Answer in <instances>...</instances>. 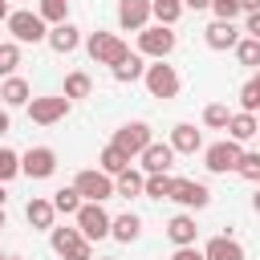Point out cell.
Here are the masks:
<instances>
[{
	"instance_id": "obj_1",
	"label": "cell",
	"mask_w": 260,
	"mask_h": 260,
	"mask_svg": "<svg viewBox=\"0 0 260 260\" xmlns=\"http://www.w3.org/2000/svg\"><path fill=\"white\" fill-rule=\"evenodd\" d=\"M85 49H89V57H93L98 65H110V69L130 57V45H126L122 37H114V32H93Z\"/></svg>"
},
{
	"instance_id": "obj_2",
	"label": "cell",
	"mask_w": 260,
	"mask_h": 260,
	"mask_svg": "<svg viewBox=\"0 0 260 260\" xmlns=\"http://www.w3.org/2000/svg\"><path fill=\"white\" fill-rule=\"evenodd\" d=\"M49 244H53V252L65 256V260H89V256H93V252H89V240H85L77 228H53V232H49Z\"/></svg>"
},
{
	"instance_id": "obj_3",
	"label": "cell",
	"mask_w": 260,
	"mask_h": 260,
	"mask_svg": "<svg viewBox=\"0 0 260 260\" xmlns=\"http://www.w3.org/2000/svg\"><path fill=\"white\" fill-rule=\"evenodd\" d=\"M8 32H12V41H20V45L49 41V28H45L41 12H12V16H8Z\"/></svg>"
},
{
	"instance_id": "obj_4",
	"label": "cell",
	"mask_w": 260,
	"mask_h": 260,
	"mask_svg": "<svg viewBox=\"0 0 260 260\" xmlns=\"http://www.w3.org/2000/svg\"><path fill=\"white\" fill-rule=\"evenodd\" d=\"M73 219H77V232H81L85 240H106L110 228H114V219L106 215L102 203H81V211H77Z\"/></svg>"
},
{
	"instance_id": "obj_5",
	"label": "cell",
	"mask_w": 260,
	"mask_h": 260,
	"mask_svg": "<svg viewBox=\"0 0 260 260\" xmlns=\"http://www.w3.org/2000/svg\"><path fill=\"white\" fill-rule=\"evenodd\" d=\"M240 158H244L240 142H236V138H228V142H215V146H207V154H203V167H207L211 175H228V171H236V167H240Z\"/></svg>"
},
{
	"instance_id": "obj_6",
	"label": "cell",
	"mask_w": 260,
	"mask_h": 260,
	"mask_svg": "<svg viewBox=\"0 0 260 260\" xmlns=\"http://www.w3.org/2000/svg\"><path fill=\"white\" fill-rule=\"evenodd\" d=\"M171 49H175V32H171L167 24H154V28H142V32H138V53H142V57L162 61Z\"/></svg>"
},
{
	"instance_id": "obj_7",
	"label": "cell",
	"mask_w": 260,
	"mask_h": 260,
	"mask_svg": "<svg viewBox=\"0 0 260 260\" xmlns=\"http://www.w3.org/2000/svg\"><path fill=\"white\" fill-rule=\"evenodd\" d=\"M73 187H77V195H81L85 203H102V199L114 195V183H110L106 171H81V175L73 179Z\"/></svg>"
},
{
	"instance_id": "obj_8",
	"label": "cell",
	"mask_w": 260,
	"mask_h": 260,
	"mask_svg": "<svg viewBox=\"0 0 260 260\" xmlns=\"http://www.w3.org/2000/svg\"><path fill=\"white\" fill-rule=\"evenodd\" d=\"M142 81H146L150 98H162V102H167V98L179 93V73H175L171 65H162V61H158V65H146V77H142Z\"/></svg>"
},
{
	"instance_id": "obj_9",
	"label": "cell",
	"mask_w": 260,
	"mask_h": 260,
	"mask_svg": "<svg viewBox=\"0 0 260 260\" xmlns=\"http://www.w3.org/2000/svg\"><path fill=\"white\" fill-rule=\"evenodd\" d=\"M150 142H154V138H150V126H146V122H126V126L114 134V146H118L122 154H130V158L142 154Z\"/></svg>"
},
{
	"instance_id": "obj_10",
	"label": "cell",
	"mask_w": 260,
	"mask_h": 260,
	"mask_svg": "<svg viewBox=\"0 0 260 260\" xmlns=\"http://www.w3.org/2000/svg\"><path fill=\"white\" fill-rule=\"evenodd\" d=\"M69 114V98L61 93V98H32L28 102V118L37 122V126H53V122H61Z\"/></svg>"
},
{
	"instance_id": "obj_11",
	"label": "cell",
	"mask_w": 260,
	"mask_h": 260,
	"mask_svg": "<svg viewBox=\"0 0 260 260\" xmlns=\"http://www.w3.org/2000/svg\"><path fill=\"white\" fill-rule=\"evenodd\" d=\"M57 171V154L49 150V146H32V150H24V158H20V175H28V179H49Z\"/></svg>"
},
{
	"instance_id": "obj_12",
	"label": "cell",
	"mask_w": 260,
	"mask_h": 260,
	"mask_svg": "<svg viewBox=\"0 0 260 260\" xmlns=\"http://www.w3.org/2000/svg\"><path fill=\"white\" fill-rule=\"evenodd\" d=\"M150 12H154V0H122L118 4V24L126 32H142L146 20H150Z\"/></svg>"
},
{
	"instance_id": "obj_13",
	"label": "cell",
	"mask_w": 260,
	"mask_h": 260,
	"mask_svg": "<svg viewBox=\"0 0 260 260\" xmlns=\"http://www.w3.org/2000/svg\"><path fill=\"white\" fill-rule=\"evenodd\" d=\"M203 41H207V49L223 53V49H236V45H240V32H236V24H228V20H211V24L203 28Z\"/></svg>"
},
{
	"instance_id": "obj_14",
	"label": "cell",
	"mask_w": 260,
	"mask_h": 260,
	"mask_svg": "<svg viewBox=\"0 0 260 260\" xmlns=\"http://www.w3.org/2000/svg\"><path fill=\"white\" fill-rule=\"evenodd\" d=\"M175 162V146L171 142H150L142 150V171L146 175H167V167Z\"/></svg>"
},
{
	"instance_id": "obj_15",
	"label": "cell",
	"mask_w": 260,
	"mask_h": 260,
	"mask_svg": "<svg viewBox=\"0 0 260 260\" xmlns=\"http://www.w3.org/2000/svg\"><path fill=\"white\" fill-rule=\"evenodd\" d=\"M171 199H175V203H183V207H207L211 191H207L203 183H195V179H175V191H171Z\"/></svg>"
},
{
	"instance_id": "obj_16",
	"label": "cell",
	"mask_w": 260,
	"mask_h": 260,
	"mask_svg": "<svg viewBox=\"0 0 260 260\" xmlns=\"http://www.w3.org/2000/svg\"><path fill=\"white\" fill-rule=\"evenodd\" d=\"M77 45H81V32H77V28L69 24V20H65V24H53V28H49V49H53V53H73Z\"/></svg>"
},
{
	"instance_id": "obj_17",
	"label": "cell",
	"mask_w": 260,
	"mask_h": 260,
	"mask_svg": "<svg viewBox=\"0 0 260 260\" xmlns=\"http://www.w3.org/2000/svg\"><path fill=\"white\" fill-rule=\"evenodd\" d=\"M171 146H175V154H195V150L203 146V138H199V130H195L191 122H179V126L171 130Z\"/></svg>"
},
{
	"instance_id": "obj_18",
	"label": "cell",
	"mask_w": 260,
	"mask_h": 260,
	"mask_svg": "<svg viewBox=\"0 0 260 260\" xmlns=\"http://www.w3.org/2000/svg\"><path fill=\"white\" fill-rule=\"evenodd\" d=\"M53 215H57V207H53V199H28V207H24V219L32 223V228H49L53 232Z\"/></svg>"
},
{
	"instance_id": "obj_19",
	"label": "cell",
	"mask_w": 260,
	"mask_h": 260,
	"mask_svg": "<svg viewBox=\"0 0 260 260\" xmlns=\"http://www.w3.org/2000/svg\"><path fill=\"white\" fill-rule=\"evenodd\" d=\"M195 232H199V228H195L191 215H175V219L167 223V236H171L175 248H191V244H195Z\"/></svg>"
},
{
	"instance_id": "obj_20",
	"label": "cell",
	"mask_w": 260,
	"mask_h": 260,
	"mask_svg": "<svg viewBox=\"0 0 260 260\" xmlns=\"http://www.w3.org/2000/svg\"><path fill=\"white\" fill-rule=\"evenodd\" d=\"M203 256L207 260H244V248L236 240H228V236H215V240H207Z\"/></svg>"
},
{
	"instance_id": "obj_21",
	"label": "cell",
	"mask_w": 260,
	"mask_h": 260,
	"mask_svg": "<svg viewBox=\"0 0 260 260\" xmlns=\"http://www.w3.org/2000/svg\"><path fill=\"white\" fill-rule=\"evenodd\" d=\"M114 81H138V77H146V65H142V53H130L126 61H118L114 69Z\"/></svg>"
},
{
	"instance_id": "obj_22",
	"label": "cell",
	"mask_w": 260,
	"mask_h": 260,
	"mask_svg": "<svg viewBox=\"0 0 260 260\" xmlns=\"http://www.w3.org/2000/svg\"><path fill=\"white\" fill-rule=\"evenodd\" d=\"M228 130H232V138L236 142H248L252 134H260V122H256V114H232V122H228Z\"/></svg>"
},
{
	"instance_id": "obj_23",
	"label": "cell",
	"mask_w": 260,
	"mask_h": 260,
	"mask_svg": "<svg viewBox=\"0 0 260 260\" xmlns=\"http://www.w3.org/2000/svg\"><path fill=\"white\" fill-rule=\"evenodd\" d=\"M138 232H142V219H138L134 211H126V215H118V219H114V228H110V236H114V240H122V244H130V240H138Z\"/></svg>"
},
{
	"instance_id": "obj_24",
	"label": "cell",
	"mask_w": 260,
	"mask_h": 260,
	"mask_svg": "<svg viewBox=\"0 0 260 260\" xmlns=\"http://www.w3.org/2000/svg\"><path fill=\"white\" fill-rule=\"evenodd\" d=\"M0 98H4V106H24L28 102V81L24 77H4Z\"/></svg>"
},
{
	"instance_id": "obj_25",
	"label": "cell",
	"mask_w": 260,
	"mask_h": 260,
	"mask_svg": "<svg viewBox=\"0 0 260 260\" xmlns=\"http://www.w3.org/2000/svg\"><path fill=\"white\" fill-rule=\"evenodd\" d=\"M98 162H102V171H106V175H122V171H130V154H122L114 142L98 154Z\"/></svg>"
},
{
	"instance_id": "obj_26",
	"label": "cell",
	"mask_w": 260,
	"mask_h": 260,
	"mask_svg": "<svg viewBox=\"0 0 260 260\" xmlns=\"http://www.w3.org/2000/svg\"><path fill=\"white\" fill-rule=\"evenodd\" d=\"M171 191H175L171 175H146V187H142L146 199H171Z\"/></svg>"
},
{
	"instance_id": "obj_27",
	"label": "cell",
	"mask_w": 260,
	"mask_h": 260,
	"mask_svg": "<svg viewBox=\"0 0 260 260\" xmlns=\"http://www.w3.org/2000/svg\"><path fill=\"white\" fill-rule=\"evenodd\" d=\"M81 203H85V199L77 195V187H61V191L53 195V207H57L61 215H77V211H81Z\"/></svg>"
},
{
	"instance_id": "obj_28",
	"label": "cell",
	"mask_w": 260,
	"mask_h": 260,
	"mask_svg": "<svg viewBox=\"0 0 260 260\" xmlns=\"http://www.w3.org/2000/svg\"><path fill=\"white\" fill-rule=\"evenodd\" d=\"M142 187H146V179H142L138 171H122L118 183H114V195H126V199H130V195H142Z\"/></svg>"
},
{
	"instance_id": "obj_29",
	"label": "cell",
	"mask_w": 260,
	"mask_h": 260,
	"mask_svg": "<svg viewBox=\"0 0 260 260\" xmlns=\"http://www.w3.org/2000/svg\"><path fill=\"white\" fill-rule=\"evenodd\" d=\"M236 61H240V65H252V69H260V41H256V37H244V41L236 45Z\"/></svg>"
},
{
	"instance_id": "obj_30",
	"label": "cell",
	"mask_w": 260,
	"mask_h": 260,
	"mask_svg": "<svg viewBox=\"0 0 260 260\" xmlns=\"http://www.w3.org/2000/svg\"><path fill=\"white\" fill-rule=\"evenodd\" d=\"M16 65H20L16 41H4V45H0V77H16Z\"/></svg>"
},
{
	"instance_id": "obj_31",
	"label": "cell",
	"mask_w": 260,
	"mask_h": 260,
	"mask_svg": "<svg viewBox=\"0 0 260 260\" xmlns=\"http://www.w3.org/2000/svg\"><path fill=\"white\" fill-rule=\"evenodd\" d=\"M154 16H158V24H175L179 16H183V0H154Z\"/></svg>"
},
{
	"instance_id": "obj_32",
	"label": "cell",
	"mask_w": 260,
	"mask_h": 260,
	"mask_svg": "<svg viewBox=\"0 0 260 260\" xmlns=\"http://www.w3.org/2000/svg\"><path fill=\"white\" fill-rule=\"evenodd\" d=\"M89 89H93L89 73H69V77H65V98H69V102H73V98H89Z\"/></svg>"
},
{
	"instance_id": "obj_33",
	"label": "cell",
	"mask_w": 260,
	"mask_h": 260,
	"mask_svg": "<svg viewBox=\"0 0 260 260\" xmlns=\"http://www.w3.org/2000/svg\"><path fill=\"white\" fill-rule=\"evenodd\" d=\"M203 122H207L211 130H228V122H232V114H228V106H219V102H211V106L203 110Z\"/></svg>"
},
{
	"instance_id": "obj_34",
	"label": "cell",
	"mask_w": 260,
	"mask_h": 260,
	"mask_svg": "<svg viewBox=\"0 0 260 260\" xmlns=\"http://www.w3.org/2000/svg\"><path fill=\"white\" fill-rule=\"evenodd\" d=\"M65 12H69V0H41V20L65 24Z\"/></svg>"
},
{
	"instance_id": "obj_35",
	"label": "cell",
	"mask_w": 260,
	"mask_h": 260,
	"mask_svg": "<svg viewBox=\"0 0 260 260\" xmlns=\"http://www.w3.org/2000/svg\"><path fill=\"white\" fill-rule=\"evenodd\" d=\"M16 175H20V154L0 146V183H8V179H16Z\"/></svg>"
},
{
	"instance_id": "obj_36",
	"label": "cell",
	"mask_w": 260,
	"mask_h": 260,
	"mask_svg": "<svg viewBox=\"0 0 260 260\" xmlns=\"http://www.w3.org/2000/svg\"><path fill=\"white\" fill-rule=\"evenodd\" d=\"M211 12H215V20H228L232 24L244 8H240V0H211Z\"/></svg>"
},
{
	"instance_id": "obj_37",
	"label": "cell",
	"mask_w": 260,
	"mask_h": 260,
	"mask_svg": "<svg viewBox=\"0 0 260 260\" xmlns=\"http://www.w3.org/2000/svg\"><path fill=\"white\" fill-rule=\"evenodd\" d=\"M240 106H244V114L260 110V89H256L252 81H244V89H240Z\"/></svg>"
},
{
	"instance_id": "obj_38",
	"label": "cell",
	"mask_w": 260,
	"mask_h": 260,
	"mask_svg": "<svg viewBox=\"0 0 260 260\" xmlns=\"http://www.w3.org/2000/svg\"><path fill=\"white\" fill-rule=\"evenodd\" d=\"M236 171H240L244 179H256V183H260V154H244Z\"/></svg>"
},
{
	"instance_id": "obj_39",
	"label": "cell",
	"mask_w": 260,
	"mask_h": 260,
	"mask_svg": "<svg viewBox=\"0 0 260 260\" xmlns=\"http://www.w3.org/2000/svg\"><path fill=\"white\" fill-rule=\"evenodd\" d=\"M171 260H207V256H203V252H195V244H191V248H175V256H171Z\"/></svg>"
},
{
	"instance_id": "obj_40",
	"label": "cell",
	"mask_w": 260,
	"mask_h": 260,
	"mask_svg": "<svg viewBox=\"0 0 260 260\" xmlns=\"http://www.w3.org/2000/svg\"><path fill=\"white\" fill-rule=\"evenodd\" d=\"M248 37L260 41V12H248Z\"/></svg>"
},
{
	"instance_id": "obj_41",
	"label": "cell",
	"mask_w": 260,
	"mask_h": 260,
	"mask_svg": "<svg viewBox=\"0 0 260 260\" xmlns=\"http://www.w3.org/2000/svg\"><path fill=\"white\" fill-rule=\"evenodd\" d=\"M183 8H195L199 12V8H211V0H183Z\"/></svg>"
},
{
	"instance_id": "obj_42",
	"label": "cell",
	"mask_w": 260,
	"mask_h": 260,
	"mask_svg": "<svg viewBox=\"0 0 260 260\" xmlns=\"http://www.w3.org/2000/svg\"><path fill=\"white\" fill-rule=\"evenodd\" d=\"M240 8L244 12H260V0H240Z\"/></svg>"
},
{
	"instance_id": "obj_43",
	"label": "cell",
	"mask_w": 260,
	"mask_h": 260,
	"mask_svg": "<svg viewBox=\"0 0 260 260\" xmlns=\"http://www.w3.org/2000/svg\"><path fill=\"white\" fill-rule=\"evenodd\" d=\"M4 130H8V114L0 110V134H4Z\"/></svg>"
},
{
	"instance_id": "obj_44",
	"label": "cell",
	"mask_w": 260,
	"mask_h": 260,
	"mask_svg": "<svg viewBox=\"0 0 260 260\" xmlns=\"http://www.w3.org/2000/svg\"><path fill=\"white\" fill-rule=\"evenodd\" d=\"M8 16H12V12H8V4L0 0V20H8Z\"/></svg>"
},
{
	"instance_id": "obj_45",
	"label": "cell",
	"mask_w": 260,
	"mask_h": 260,
	"mask_svg": "<svg viewBox=\"0 0 260 260\" xmlns=\"http://www.w3.org/2000/svg\"><path fill=\"white\" fill-rule=\"evenodd\" d=\"M252 207H256V215H260V187H256V195H252Z\"/></svg>"
},
{
	"instance_id": "obj_46",
	"label": "cell",
	"mask_w": 260,
	"mask_h": 260,
	"mask_svg": "<svg viewBox=\"0 0 260 260\" xmlns=\"http://www.w3.org/2000/svg\"><path fill=\"white\" fill-rule=\"evenodd\" d=\"M252 85H256V89H260V73H256V77H252Z\"/></svg>"
},
{
	"instance_id": "obj_47",
	"label": "cell",
	"mask_w": 260,
	"mask_h": 260,
	"mask_svg": "<svg viewBox=\"0 0 260 260\" xmlns=\"http://www.w3.org/2000/svg\"><path fill=\"white\" fill-rule=\"evenodd\" d=\"M0 207H4V183H0Z\"/></svg>"
},
{
	"instance_id": "obj_48",
	"label": "cell",
	"mask_w": 260,
	"mask_h": 260,
	"mask_svg": "<svg viewBox=\"0 0 260 260\" xmlns=\"http://www.w3.org/2000/svg\"><path fill=\"white\" fill-rule=\"evenodd\" d=\"M0 228H4V207H0Z\"/></svg>"
},
{
	"instance_id": "obj_49",
	"label": "cell",
	"mask_w": 260,
	"mask_h": 260,
	"mask_svg": "<svg viewBox=\"0 0 260 260\" xmlns=\"http://www.w3.org/2000/svg\"><path fill=\"white\" fill-rule=\"evenodd\" d=\"M8 260H20V256H8Z\"/></svg>"
},
{
	"instance_id": "obj_50",
	"label": "cell",
	"mask_w": 260,
	"mask_h": 260,
	"mask_svg": "<svg viewBox=\"0 0 260 260\" xmlns=\"http://www.w3.org/2000/svg\"><path fill=\"white\" fill-rule=\"evenodd\" d=\"M0 260H8V256H0Z\"/></svg>"
},
{
	"instance_id": "obj_51",
	"label": "cell",
	"mask_w": 260,
	"mask_h": 260,
	"mask_svg": "<svg viewBox=\"0 0 260 260\" xmlns=\"http://www.w3.org/2000/svg\"><path fill=\"white\" fill-rule=\"evenodd\" d=\"M256 122H260V118H256Z\"/></svg>"
}]
</instances>
